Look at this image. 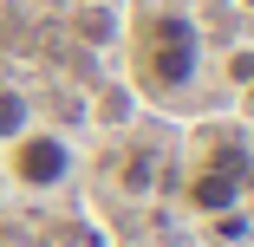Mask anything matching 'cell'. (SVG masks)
Listing matches in <instances>:
<instances>
[{"instance_id":"obj_1","label":"cell","mask_w":254,"mask_h":247,"mask_svg":"<svg viewBox=\"0 0 254 247\" xmlns=\"http://www.w3.org/2000/svg\"><path fill=\"white\" fill-rule=\"evenodd\" d=\"M202 72V33L189 13H150L137 26V85L150 91H183Z\"/></svg>"},{"instance_id":"obj_2","label":"cell","mask_w":254,"mask_h":247,"mask_svg":"<svg viewBox=\"0 0 254 247\" xmlns=\"http://www.w3.org/2000/svg\"><path fill=\"white\" fill-rule=\"evenodd\" d=\"M7 176L20 189H59L72 176V143L59 130H20L7 143Z\"/></svg>"},{"instance_id":"obj_3","label":"cell","mask_w":254,"mask_h":247,"mask_svg":"<svg viewBox=\"0 0 254 247\" xmlns=\"http://www.w3.org/2000/svg\"><path fill=\"white\" fill-rule=\"evenodd\" d=\"M241 195H248V156H241V150H215L209 163L189 176L183 202H189L195 215H209V221H215V215L241 208Z\"/></svg>"},{"instance_id":"obj_4","label":"cell","mask_w":254,"mask_h":247,"mask_svg":"<svg viewBox=\"0 0 254 247\" xmlns=\"http://www.w3.org/2000/svg\"><path fill=\"white\" fill-rule=\"evenodd\" d=\"M20 130H33V98L13 91V85H0V143H13Z\"/></svg>"}]
</instances>
